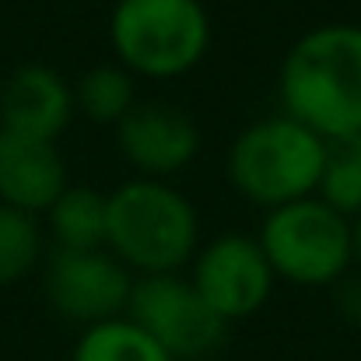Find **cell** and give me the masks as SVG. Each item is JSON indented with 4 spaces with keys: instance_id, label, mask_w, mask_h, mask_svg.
I'll use <instances>...</instances> for the list:
<instances>
[{
    "instance_id": "cell-9",
    "label": "cell",
    "mask_w": 361,
    "mask_h": 361,
    "mask_svg": "<svg viewBox=\"0 0 361 361\" xmlns=\"http://www.w3.org/2000/svg\"><path fill=\"white\" fill-rule=\"evenodd\" d=\"M116 144L140 179H169L200 154V130L176 102L151 99L116 123Z\"/></svg>"
},
{
    "instance_id": "cell-17",
    "label": "cell",
    "mask_w": 361,
    "mask_h": 361,
    "mask_svg": "<svg viewBox=\"0 0 361 361\" xmlns=\"http://www.w3.org/2000/svg\"><path fill=\"white\" fill-rule=\"evenodd\" d=\"M334 309L351 330H361V270H348L334 284Z\"/></svg>"
},
{
    "instance_id": "cell-2",
    "label": "cell",
    "mask_w": 361,
    "mask_h": 361,
    "mask_svg": "<svg viewBox=\"0 0 361 361\" xmlns=\"http://www.w3.org/2000/svg\"><path fill=\"white\" fill-rule=\"evenodd\" d=\"M200 239L193 204L165 179H130L106 193V249L133 274H179Z\"/></svg>"
},
{
    "instance_id": "cell-10",
    "label": "cell",
    "mask_w": 361,
    "mask_h": 361,
    "mask_svg": "<svg viewBox=\"0 0 361 361\" xmlns=\"http://www.w3.org/2000/svg\"><path fill=\"white\" fill-rule=\"evenodd\" d=\"M74 120V85L49 63L28 60L0 85V130L56 140Z\"/></svg>"
},
{
    "instance_id": "cell-4",
    "label": "cell",
    "mask_w": 361,
    "mask_h": 361,
    "mask_svg": "<svg viewBox=\"0 0 361 361\" xmlns=\"http://www.w3.org/2000/svg\"><path fill=\"white\" fill-rule=\"evenodd\" d=\"M109 42L133 78L172 81L190 74L211 46L204 0H120L109 18Z\"/></svg>"
},
{
    "instance_id": "cell-14",
    "label": "cell",
    "mask_w": 361,
    "mask_h": 361,
    "mask_svg": "<svg viewBox=\"0 0 361 361\" xmlns=\"http://www.w3.org/2000/svg\"><path fill=\"white\" fill-rule=\"evenodd\" d=\"M71 361H172L137 323L126 316L88 326L74 344Z\"/></svg>"
},
{
    "instance_id": "cell-3",
    "label": "cell",
    "mask_w": 361,
    "mask_h": 361,
    "mask_svg": "<svg viewBox=\"0 0 361 361\" xmlns=\"http://www.w3.org/2000/svg\"><path fill=\"white\" fill-rule=\"evenodd\" d=\"M330 144L288 113L249 123L228 147V179L263 211L316 197Z\"/></svg>"
},
{
    "instance_id": "cell-5",
    "label": "cell",
    "mask_w": 361,
    "mask_h": 361,
    "mask_svg": "<svg viewBox=\"0 0 361 361\" xmlns=\"http://www.w3.org/2000/svg\"><path fill=\"white\" fill-rule=\"evenodd\" d=\"M259 249L274 277L326 288L351 270V221L330 211L319 197H305L267 211L259 228Z\"/></svg>"
},
{
    "instance_id": "cell-8",
    "label": "cell",
    "mask_w": 361,
    "mask_h": 361,
    "mask_svg": "<svg viewBox=\"0 0 361 361\" xmlns=\"http://www.w3.org/2000/svg\"><path fill=\"white\" fill-rule=\"evenodd\" d=\"M274 281L277 277H274L259 242L239 235V232H225L214 242H207L193 256V274H190V284L197 288V295L228 326L235 319L256 316L270 302Z\"/></svg>"
},
{
    "instance_id": "cell-16",
    "label": "cell",
    "mask_w": 361,
    "mask_h": 361,
    "mask_svg": "<svg viewBox=\"0 0 361 361\" xmlns=\"http://www.w3.org/2000/svg\"><path fill=\"white\" fill-rule=\"evenodd\" d=\"M316 197L348 221L361 214V158L351 144H330L326 165L316 183Z\"/></svg>"
},
{
    "instance_id": "cell-12",
    "label": "cell",
    "mask_w": 361,
    "mask_h": 361,
    "mask_svg": "<svg viewBox=\"0 0 361 361\" xmlns=\"http://www.w3.org/2000/svg\"><path fill=\"white\" fill-rule=\"evenodd\" d=\"M46 214L56 249H106V193L95 186H67Z\"/></svg>"
},
{
    "instance_id": "cell-18",
    "label": "cell",
    "mask_w": 361,
    "mask_h": 361,
    "mask_svg": "<svg viewBox=\"0 0 361 361\" xmlns=\"http://www.w3.org/2000/svg\"><path fill=\"white\" fill-rule=\"evenodd\" d=\"M351 259L358 263V270H361V214L351 218Z\"/></svg>"
},
{
    "instance_id": "cell-13",
    "label": "cell",
    "mask_w": 361,
    "mask_h": 361,
    "mask_svg": "<svg viewBox=\"0 0 361 361\" xmlns=\"http://www.w3.org/2000/svg\"><path fill=\"white\" fill-rule=\"evenodd\" d=\"M137 106V78L123 63H95L74 85V109L88 123L116 126Z\"/></svg>"
},
{
    "instance_id": "cell-7",
    "label": "cell",
    "mask_w": 361,
    "mask_h": 361,
    "mask_svg": "<svg viewBox=\"0 0 361 361\" xmlns=\"http://www.w3.org/2000/svg\"><path fill=\"white\" fill-rule=\"evenodd\" d=\"M133 274L109 249H56L42 270V295L49 309L78 326H99L126 316Z\"/></svg>"
},
{
    "instance_id": "cell-15",
    "label": "cell",
    "mask_w": 361,
    "mask_h": 361,
    "mask_svg": "<svg viewBox=\"0 0 361 361\" xmlns=\"http://www.w3.org/2000/svg\"><path fill=\"white\" fill-rule=\"evenodd\" d=\"M42 259V232L35 214L0 204V288L18 284Z\"/></svg>"
},
{
    "instance_id": "cell-6",
    "label": "cell",
    "mask_w": 361,
    "mask_h": 361,
    "mask_svg": "<svg viewBox=\"0 0 361 361\" xmlns=\"http://www.w3.org/2000/svg\"><path fill=\"white\" fill-rule=\"evenodd\" d=\"M126 319L137 323L172 361H207L228 341V323L197 295L190 277H133Z\"/></svg>"
},
{
    "instance_id": "cell-11",
    "label": "cell",
    "mask_w": 361,
    "mask_h": 361,
    "mask_svg": "<svg viewBox=\"0 0 361 361\" xmlns=\"http://www.w3.org/2000/svg\"><path fill=\"white\" fill-rule=\"evenodd\" d=\"M67 190V165L56 140H35L0 130V204L42 214Z\"/></svg>"
},
{
    "instance_id": "cell-19",
    "label": "cell",
    "mask_w": 361,
    "mask_h": 361,
    "mask_svg": "<svg viewBox=\"0 0 361 361\" xmlns=\"http://www.w3.org/2000/svg\"><path fill=\"white\" fill-rule=\"evenodd\" d=\"M348 144H351V147H355V154H358V158H361V133H358V137H351V140H348Z\"/></svg>"
},
{
    "instance_id": "cell-1",
    "label": "cell",
    "mask_w": 361,
    "mask_h": 361,
    "mask_svg": "<svg viewBox=\"0 0 361 361\" xmlns=\"http://www.w3.org/2000/svg\"><path fill=\"white\" fill-rule=\"evenodd\" d=\"M281 106L326 144L361 133V25L330 21L295 39L277 71Z\"/></svg>"
}]
</instances>
